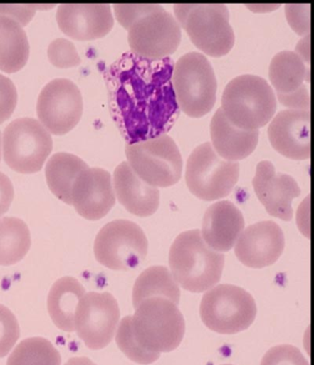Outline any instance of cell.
Segmentation results:
<instances>
[{
	"mask_svg": "<svg viewBox=\"0 0 314 365\" xmlns=\"http://www.w3.org/2000/svg\"><path fill=\"white\" fill-rule=\"evenodd\" d=\"M171 58L146 61L132 53L110 69L112 115L130 143L167 133L180 110L172 83Z\"/></svg>",
	"mask_w": 314,
	"mask_h": 365,
	"instance_id": "6da1fadb",
	"label": "cell"
},
{
	"mask_svg": "<svg viewBox=\"0 0 314 365\" xmlns=\"http://www.w3.org/2000/svg\"><path fill=\"white\" fill-rule=\"evenodd\" d=\"M169 264L175 282L191 292H203L221 281L224 255L204 241L199 230L182 232L172 245Z\"/></svg>",
	"mask_w": 314,
	"mask_h": 365,
	"instance_id": "7a4b0ae2",
	"label": "cell"
},
{
	"mask_svg": "<svg viewBox=\"0 0 314 365\" xmlns=\"http://www.w3.org/2000/svg\"><path fill=\"white\" fill-rule=\"evenodd\" d=\"M228 120L244 130H259L274 118L276 97L265 78L241 75L223 91L221 108Z\"/></svg>",
	"mask_w": 314,
	"mask_h": 365,
	"instance_id": "3957f363",
	"label": "cell"
},
{
	"mask_svg": "<svg viewBox=\"0 0 314 365\" xmlns=\"http://www.w3.org/2000/svg\"><path fill=\"white\" fill-rule=\"evenodd\" d=\"M135 309L131 329L141 348L155 354L177 350L185 333L184 317L177 304L153 297L141 302Z\"/></svg>",
	"mask_w": 314,
	"mask_h": 365,
	"instance_id": "277c9868",
	"label": "cell"
},
{
	"mask_svg": "<svg viewBox=\"0 0 314 365\" xmlns=\"http://www.w3.org/2000/svg\"><path fill=\"white\" fill-rule=\"evenodd\" d=\"M172 83L179 110L192 118H203L216 101L214 69L203 53H185L174 65Z\"/></svg>",
	"mask_w": 314,
	"mask_h": 365,
	"instance_id": "5b68a950",
	"label": "cell"
},
{
	"mask_svg": "<svg viewBox=\"0 0 314 365\" xmlns=\"http://www.w3.org/2000/svg\"><path fill=\"white\" fill-rule=\"evenodd\" d=\"M257 308L252 295L243 288L221 284L204 294L200 304L203 323L212 331L234 335L249 329Z\"/></svg>",
	"mask_w": 314,
	"mask_h": 365,
	"instance_id": "8992f818",
	"label": "cell"
},
{
	"mask_svg": "<svg viewBox=\"0 0 314 365\" xmlns=\"http://www.w3.org/2000/svg\"><path fill=\"white\" fill-rule=\"evenodd\" d=\"M239 176V163L222 159L209 143L199 145L192 152L185 169L188 190L194 197L206 201L228 197Z\"/></svg>",
	"mask_w": 314,
	"mask_h": 365,
	"instance_id": "52a82bcc",
	"label": "cell"
},
{
	"mask_svg": "<svg viewBox=\"0 0 314 365\" xmlns=\"http://www.w3.org/2000/svg\"><path fill=\"white\" fill-rule=\"evenodd\" d=\"M127 163L137 176L154 187L177 184L183 172V159L177 143L167 134L128 143Z\"/></svg>",
	"mask_w": 314,
	"mask_h": 365,
	"instance_id": "ba28073f",
	"label": "cell"
},
{
	"mask_svg": "<svg viewBox=\"0 0 314 365\" xmlns=\"http://www.w3.org/2000/svg\"><path fill=\"white\" fill-rule=\"evenodd\" d=\"M52 150L51 134L36 119H16L3 133L2 153L5 163L21 174L39 172Z\"/></svg>",
	"mask_w": 314,
	"mask_h": 365,
	"instance_id": "9c48e42d",
	"label": "cell"
},
{
	"mask_svg": "<svg viewBox=\"0 0 314 365\" xmlns=\"http://www.w3.org/2000/svg\"><path fill=\"white\" fill-rule=\"evenodd\" d=\"M149 242L136 223L116 220L103 226L94 243V255L100 265L112 270H130L146 259Z\"/></svg>",
	"mask_w": 314,
	"mask_h": 365,
	"instance_id": "30bf717a",
	"label": "cell"
},
{
	"mask_svg": "<svg viewBox=\"0 0 314 365\" xmlns=\"http://www.w3.org/2000/svg\"><path fill=\"white\" fill-rule=\"evenodd\" d=\"M120 319L117 301L109 292L85 294L75 314V330L90 350L105 348L114 339Z\"/></svg>",
	"mask_w": 314,
	"mask_h": 365,
	"instance_id": "8fae6325",
	"label": "cell"
},
{
	"mask_svg": "<svg viewBox=\"0 0 314 365\" xmlns=\"http://www.w3.org/2000/svg\"><path fill=\"white\" fill-rule=\"evenodd\" d=\"M181 39V27L165 9L140 19L128 31L131 53L150 61L169 58L177 52Z\"/></svg>",
	"mask_w": 314,
	"mask_h": 365,
	"instance_id": "7c38bea8",
	"label": "cell"
},
{
	"mask_svg": "<svg viewBox=\"0 0 314 365\" xmlns=\"http://www.w3.org/2000/svg\"><path fill=\"white\" fill-rule=\"evenodd\" d=\"M36 110L39 122L50 134H67L83 116V96L73 81L56 78L43 88Z\"/></svg>",
	"mask_w": 314,
	"mask_h": 365,
	"instance_id": "4fadbf2b",
	"label": "cell"
},
{
	"mask_svg": "<svg viewBox=\"0 0 314 365\" xmlns=\"http://www.w3.org/2000/svg\"><path fill=\"white\" fill-rule=\"evenodd\" d=\"M184 29L194 46L206 56L222 58L234 48V31L225 5H197L188 16Z\"/></svg>",
	"mask_w": 314,
	"mask_h": 365,
	"instance_id": "5bb4252c",
	"label": "cell"
},
{
	"mask_svg": "<svg viewBox=\"0 0 314 365\" xmlns=\"http://www.w3.org/2000/svg\"><path fill=\"white\" fill-rule=\"evenodd\" d=\"M254 192L270 215L290 222L293 217L292 201L300 196L298 182L292 176L276 173L269 160L257 165L253 180Z\"/></svg>",
	"mask_w": 314,
	"mask_h": 365,
	"instance_id": "9a60e30c",
	"label": "cell"
},
{
	"mask_svg": "<svg viewBox=\"0 0 314 365\" xmlns=\"http://www.w3.org/2000/svg\"><path fill=\"white\" fill-rule=\"evenodd\" d=\"M72 205L89 221H99L115 204L110 173L102 168H87L78 175L72 187Z\"/></svg>",
	"mask_w": 314,
	"mask_h": 365,
	"instance_id": "2e32d148",
	"label": "cell"
},
{
	"mask_svg": "<svg viewBox=\"0 0 314 365\" xmlns=\"http://www.w3.org/2000/svg\"><path fill=\"white\" fill-rule=\"evenodd\" d=\"M284 248L285 236L281 226L271 221L260 222L241 232L235 255L244 266L263 269L275 264Z\"/></svg>",
	"mask_w": 314,
	"mask_h": 365,
	"instance_id": "e0dca14e",
	"label": "cell"
},
{
	"mask_svg": "<svg viewBox=\"0 0 314 365\" xmlns=\"http://www.w3.org/2000/svg\"><path fill=\"white\" fill-rule=\"evenodd\" d=\"M268 134L272 147L286 158L310 159V111L288 109L279 112L270 122Z\"/></svg>",
	"mask_w": 314,
	"mask_h": 365,
	"instance_id": "ac0fdd59",
	"label": "cell"
},
{
	"mask_svg": "<svg viewBox=\"0 0 314 365\" xmlns=\"http://www.w3.org/2000/svg\"><path fill=\"white\" fill-rule=\"evenodd\" d=\"M56 21L66 36L78 41L103 38L115 24L111 7L108 4L61 5Z\"/></svg>",
	"mask_w": 314,
	"mask_h": 365,
	"instance_id": "d6986e66",
	"label": "cell"
},
{
	"mask_svg": "<svg viewBox=\"0 0 314 365\" xmlns=\"http://www.w3.org/2000/svg\"><path fill=\"white\" fill-rule=\"evenodd\" d=\"M246 222L231 201H219L207 209L203 219L202 238L216 252H228L237 243Z\"/></svg>",
	"mask_w": 314,
	"mask_h": 365,
	"instance_id": "ffe728a7",
	"label": "cell"
},
{
	"mask_svg": "<svg viewBox=\"0 0 314 365\" xmlns=\"http://www.w3.org/2000/svg\"><path fill=\"white\" fill-rule=\"evenodd\" d=\"M112 185L119 202L128 212L149 217L158 210L161 192L137 176L127 162L115 168Z\"/></svg>",
	"mask_w": 314,
	"mask_h": 365,
	"instance_id": "44dd1931",
	"label": "cell"
},
{
	"mask_svg": "<svg viewBox=\"0 0 314 365\" xmlns=\"http://www.w3.org/2000/svg\"><path fill=\"white\" fill-rule=\"evenodd\" d=\"M212 147L222 159L237 162L247 158L256 149L259 130H244L231 124L221 108L210 124Z\"/></svg>",
	"mask_w": 314,
	"mask_h": 365,
	"instance_id": "7402d4cb",
	"label": "cell"
},
{
	"mask_svg": "<svg viewBox=\"0 0 314 365\" xmlns=\"http://www.w3.org/2000/svg\"><path fill=\"white\" fill-rule=\"evenodd\" d=\"M86 294L77 279L63 277L52 286L47 308L55 325L65 332L75 331V314L80 299Z\"/></svg>",
	"mask_w": 314,
	"mask_h": 365,
	"instance_id": "603a6c76",
	"label": "cell"
},
{
	"mask_svg": "<svg viewBox=\"0 0 314 365\" xmlns=\"http://www.w3.org/2000/svg\"><path fill=\"white\" fill-rule=\"evenodd\" d=\"M29 56L30 45L23 26L0 16V71L6 73L20 71Z\"/></svg>",
	"mask_w": 314,
	"mask_h": 365,
	"instance_id": "cb8c5ba5",
	"label": "cell"
},
{
	"mask_svg": "<svg viewBox=\"0 0 314 365\" xmlns=\"http://www.w3.org/2000/svg\"><path fill=\"white\" fill-rule=\"evenodd\" d=\"M89 168L80 157L67 153H56L46 166L47 185L58 200L72 205V187L78 175Z\"/></svg>",
	"mask_w": 314,
	"mask_h": 365,
	"instance_id": "d4e9b609",
	"label": "cell"
},
{
	"mask_svg": "<svg viewBox=\"0 0 314 365\" xmlns=\"http://www.w3.org/2000/svg\"><path fill=\"white\" fill-rule=\"evenodd\" d=\"M162 297L179 304L181 292L167 267L154 266L138 276L133 289V305L136 308L146 299Z\"/></svg>",
	"mask_w": 314,
	"mask_h": 365,
	"instance_id": "484cf974",
	"label": "cell"
},
{
	"mask_svg": "<svg viewBox=\"0 0 314 365\" xmlns=\"http://www.w3.org/2000/svg\"><path fill=\"white\" fill-rule=\"evenodd\" d=\"M269 78L276 93H288L310 83V68L294 52L282 51L270 63Z\"/></svg>",
	"mask_w": 314,
	"mask_h": 365,
	"instance_id": "4316f807",
	"label": "cell"
},
{
	"mask_svg": "<svg viewBox=\"0 0 314 365\" xmlns=\"http://www.w3.org/2000/svg\"><path fill=\"white\" fill-rule=\"evenodd\" d=\"M31 244L30 230L23 220L14 217L0 220V266L20 262Z\"/></svg>",
	"mask_w": 314,
	"mask_h": 365,
	"instance_id": "83f0119b",
	"label": "cell"
},
{
	"mask_svg": "<svg viewBox=\"0 0 314 365\" xmlns=\"http://www.w3.org/2000/svg\"><path fill=\"white\" fill-rule=\"evenodd\" d=\"M61 356L51 342L43 338L21 341L9 357L7 365H61Z\"/></svg>",
	"mask_w": 314,
	"mask_h": 365,
	"instance_id": "f1b7e54d",
	"label": "cell"
},
{
	"mask_svg": "<svg viewBox=\"0 0 314 365\" xmlns=\"http://www.w3.org/2000/svg\"><path fill=\"white\" fill-rule=\"evenodd\" d=\"M115 341L121 351L134 363L150 364L161 357V354L146 351L138 345L132 333L130 316L125 317L119 324Z\"/></svg>",
	"mask_w": 314,
	"mask_h": 365,
	"instance_id": "f546056e",
	"label": "cell"
},
{
	"mask_svg": "<svg viewBox=\"0 0 314 365\" xmlns=\"http://www.w3.org/2000/svg\"><path fill=\"white\" fill-rule=\"evenodd\" d=\"M49 61L59 68L78 67L81 63L76 47L67 39L58 38L53 41L47 50Z\"/></svg>",
	"mask_w": 314,
	"mask_h": 365,
	"instance_id": "4dcf8cb0",
	"label": "cell"
},
{
	"mask_svg": "<svg viewBox=\"0 0 314 365\" xmlns=\"http://www.w3.org/2000/svg\"><path fill=\"white\" fill-rule=\"evenodd\" d=\"M20 338L18 320L9 308L0 304V358L7 356Z\"/></svg>",
	"mask_w": 314,
	"mask_h": 365,
	"instance_id": "1f68e13d",
	"label": "cell"
},
{
	"mask_svg": "<svg viewBox=\"0 0 314 365\" xmlns=\"http://www.w3.org/2000/svg\"><path fill=\"white\" fill-rule=\"evenodd\" d=\"M162 9L164 8L158 4H115L114 6L116 20L127 31H130V28L140 19Z\"/></svg>",
	"mask_w": 314,
	"mask_h": 365,
	"instance_id": "d6a6232c",
	"label": "cell"
},
{
	"mask_svg": "<svg viewBox=\"0 0 314 365\" xmlns=\"http://www.w3.org/2000/svg\"><path fill=\"white\" fill-rule=\"evenodd\" d=\"M261 365H310L299 349L291 345H279L270 349Z\"/></svg>",
	"mask_w": 314,
	"mask_h": 365,
	"instance_id": "836d02e7",
	"label": "cell"
},
{
	"mask_svg": "<svg viewBox=\"0 0 314 365\" xmlns=\"http://www.w3.org/2000/svg\"><path fill=\"white\" fill-rule=\"evenodd\" d=\"M285 14L292 30L300 36L310 34V4H287Z\"/></svg>",
	"mask_w": 314,
	"mask_h": 365,
	"instance_id": "e575fe53",
	"label": "cell"
},
{
	"mask_svg": "<svg viewBox=\"0 0 314 365\" xmlns=\"http://www.w3.org/2000/svg\"><path fill=\"white\" fill-rule=\"evenodd\" d=\"M17 101L15 85L9 78L0 74V125L14 114Z\"/></svg>",
	"mask_w": 314,
	"mask_h": 365,
	"instance_id": "d590c367",
	"label": "cell"
},
{
	"mask_svg": "<svg viewBox=\"0 0 314 365\" xmlns=\"http://www.w3.org/2000/svg\"><path fill=\"white\" fill-rule=\"evenodd\" d=\"M278 102L288 110H300L310 111V91L306 85H301L299 89L288 93H278Z\"/></svg>",
	"mask_w": 314,
	"mask_h": 365,
	"instance_id": "8d00e7d4",
	"label": "cell"
},
{
	"mask_svg": "<svg viewBox=\"0 0 314 365\" xmlns=\"http://www.w3.org/2000/svg\"><path fill=\"white\" fill-rule=\"evenodd\" d=\"M36 11L33 4H0V16L11 19L16 23L20 24L21 26H25V25L29 24L33 20Z\"/></svg>",
	"mask_w": 314,
	"mask_h": 365,
	"instance_id": "74e56055",
	"label": "cell"
},
{
	"mask_svg": "<svg viewBox=\"0 0 314 365\" xmlns=\"http://www.w3.org/2000/svg\"><path fill=\"white\" fill-rule=\"evenodd\" d=\"M14 197V188L11 179L0 172V217L11 207Z\"/></svg>",
	"mask_w": 314,
	"mask_h": 365,
	"instance_id": "f35d334b",
	"label": "cell"
},
{
	"mask_svg": "<svg viewBox=\"0 0 314 365\" xmlns=\"http://www.w3.org/2000/svg\"><path fill=\"white\" fill-rule=\"evenodd\" d=\"M197 5L199 4H177L174 6V17L179 26L184 29L188 16L197 7Z\"/></svg>",
	"mask_w": 314,
	"mask_h": 365,
	"instance_id": "ab89813d",
	"label": "cell"
},
{
	"mask_svg": "<svg viewBox=\"0 0 314 365\" xmlns=\"http://www.w3.org/2000/svg\"><path fill=\"white\" fill-rule=\"evenodd\" d=\"M310 34L303 36V39L299 41L297 43L296 48H295V53L303 61L310 65Z\"/></svg>",
	"mask_w": 314,
	"mask_h": 365,
	"instance_id": "60d3db41",
	"label": "cell"
},
{
	"mask_svg": "<svg viewBox=\"0 0 314 365\" xmlns=\"http://www.w3.org/2000/svg\"><path fill=\"white\" fill-rule=\"evenodd\" d=\"M281 7V4H247L246 8L254 14H268Z\"/></svg>",
	"mask_w": 314,
	"mask_h": 365,
	"instance_id": "b9f144b4",
	"label": "cell"
},
{
	"mask_svg": "<svg viewBox=\"0 0 314 365\" xmlns=\"http://www.w3.org/2000/svg\"><path fill=\"white\" fill-rule=\"evenodd\" d=\"M65 365H97L86 357H75L69 359L68 363Z\"/></svg>",
	"mask_w": 314,
	"mask_h": 365,
	"instance_id": "7bdbcfd3",
	"label": "cell"
},
{
	"mask_svg": "<svg viewBox=\"0 0 314 365\" xmlns=\"http://www.w3.org/2000/svg\"><path fill=\"white\" fill-rule=\"evenodd\" d=\"M34 9H36V11L37 9H50L56 7V4H33Z\"/></svg>",
	"mask_w": 314,
	"mask_h": 365,
	"instance_id": "ee69618b",
	"label": "cell"
},
{
	"mask_svg": "<svg viewBox=\"0 0 314 365\" xmlns=\"http://www.w3.org/2000/svg\"><path fill=\"white\" fill-rule=\"evenodd\" d=\"M1 154H2V138H1V133H0V160H1Z\"/></svg>",
	"mask_w": 314,
	"mask_h": 365,
	"instance_id": "f6af8a7d",
	"label": "cell"
},
{
	"mask_svg": "<svg viewBox=\"0 0 314 365\" xmlns=\"http://www.w3.org/2000/svg\"><path fill=\"white\" fill-rule=\"evenodd\" d=\"M223 365H232V364H223Z\"/></svg>",
	"mask_w": 314,
	"mask_h": 365,
	"instance_id": "bcb514c9",
	"label": "cell"
}]
</instances>
